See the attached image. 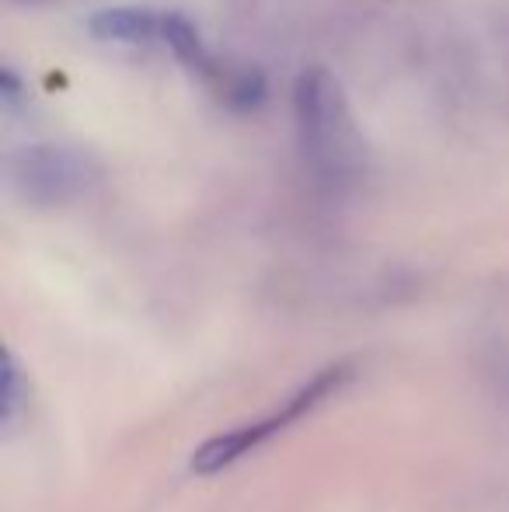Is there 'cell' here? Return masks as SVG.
I'll list each match as a JSON object with an SVG mask.
<instances>
[{"label":"cell","mask_w":509,"mask_h":512,"mask_svg":"<svg viewBox=\"0 0 509 512\" xmlns=\"http://www.w3.org/2000/svg\"><path fill=\"white\" fill-rule=\"evenodd\" d=\"M0 102H4L7 112H14V108L21 105V81L11 67L0 70Z\"/></svg>","instance_id":"cell-6"},{"label":"cell","mask_w":509,"mask_h":512,"mask_svg":"<svg viewBox=\"0 0 509 512\" xmlns=\"http://www.w3.org/2000/svg\"><path fill=\"white\" fill-rule=\"evenodd\" d=\"M297 143L311 178L328 192H346L367 171V143L339 77L325 67L300 70L293 88Z\"/></svg>","instance_id":"cell-1"},{"label":"cell","mask_w":509,"mask_h":512,"mask_svg":"<svg viewBox=\"0 0 509 512\" xmlns=\"http://www.w3.org/2000/svg\"><path fill=\"white\" fill-rule=\"evenodd\" d=\"M21 405H25V398H21V377H18V366H14V359L7 356V380H4V425H14V418H18Z\"/></svg>","instance_id":"cell-5"},{"label":"cell","mask_w":509,"mask_h":512,"mask_svg":"<svg viewBox=\"0 0 509 512\" xmlns=\"http://www.w3.org/2000/svg\"><path fill=\"white\" fill-rule=\"evenodd\" d=\"M7 182L28 206H67L102 182V161L74 143H32L7 161Z\"/></svg>","instance_id":"cell-2"},{"label":"cell","mask_w":509,"mask_h":512,"mask_svg":"<svg viewBox=\"0 0 509 512\" xmlns=\"http://www.w3.org/2000/svg\"><path fill=\"white\" fill-rule=\"evenodd\" d=\"M349 380H353V366L349 363L328 366V370H321L311 384L300 387L293 398H286L283 408L269 411V415L255 418V422L238 425V429L227 432V436H217L206 446H199L196 457H192V467H196L199 474H213V471H224V467L238 464L241 457H248V453L258 450L262 443H269L272 436H279V432L290 429L293 422L311 415L318 405H325L328 398H335Z\"/></svg>","instance_id":"cell-3"},{"label":"cell","mask_w":509,"mask_h":512,"mask_svg":"<svg viewBox=\"0 0 509 512\" xmlns=\"http://www.w3.org/2000/svg\"><path fill=\"white\" fill-rule=\"evenodd\" d=\"M168 18L171 11H154V7H102L88 18V32L98 42H116V46H164Z\"/></svg>","instance_id":"cell-4"}]
</instances>
